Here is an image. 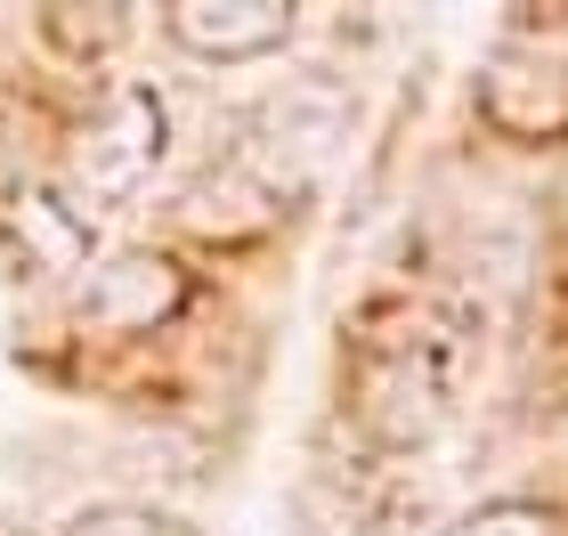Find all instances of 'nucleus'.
Returning <instances> with one entry per match:
<instances>
[{
  "mask_svg": "<svg viewBox=\"0 0 568 536\" xmlns=\"http://www.w3.org/2000/svg\"><path fill=\"white\" fill-rule=\"evenodd\" d=\"M463 382H471V325L447 310H406L357 342V431L390 455L430 447L455 423Z\"/></svg>",
  "mask_w": 568,
  "mask_h": 536,
  "instance_id": "f257e3e1",
  "label": "nucleus"
},
{
  "mask_svg": "<svg viewBox=\"0 0 568 536\" xmlns=\"http://www.w3.org/2000/svg\"><path fill=\"white\" fill-rule=\"evenodd\" d=\"M171 155V114H163V98H154L146 82H122L106 90V107H98L82 131H73L65 146V195H73V212H122L154 171H163Z\"/></svg>",
  "mask_w": 568,
  "mask_h": 536,
  "instance_id": "f03ea898",
  "label": "nucleus"
},
{
  "mask_svg": "<svg viewBox=\"0 0 568 536\" xmlns=\"http://www.w3.org/2000/svg\"><path fill=\"white\" fill-rule=\"evenodd\" d=\"M301 0H163L171 41L203 65H252L293 41Z\"/></svg>",
  "mask_w": 568,
  "mask_h": 536,
  "instance_id": "7ed1b4c3",
  "label": "nucleus"
},
{
  "mask_svg": "<svg viewBox=\"0 0 568 536\" xmlns=\"http://www.w3.org/2000/svg\"><path fill=\"white\" fill-rule=\"evenodd\" d=\"M479 107L511 139H568V58H552V49H504L479 82Z\"/></svg>",
  "mask_w": 568,
  "mask_h": 536,
  "instance_id": "20e7f679",
  "label": "nucleus"
},
{
  "mask_svg": "<svg viewBox=\"0 0 568 536\" xmlns=\"http://www.w3.org/2000/svg\"><path fill=\"white\" fill-rule=\"evenodd\" d=\"M179 301H187V276H179L163 252H122V261H106L82 285V317L90 325H122V334H146V325L179 317Z\"/></svg>",
  "mask_w": 568,
  "mask_h": 536,
  "instance_id": "39448f33",
  "label": "nucleus"
},
{
  "mask_svg": "<svg viewBox=\"0 0 568 536\" xmlns=\"http://www.w3.org/2000/svg\"><path fill=\"white\" fill-rule=\"evenodd\" d=\"M65 536H195L179 513H154V504H90V513H73Z\"/></svg>",
  "mask_w": 568,
  "mask_h": 536,
  "instance_id": "423d86ee",
  "label": "nucleus"
},
{
  "mask_svg": "<svg viewBox=\"0 0 568 536\" xmlns=\"http://www.w3.org/2000/svg\"><path fill=\"white\" fill-rule=\"evenodd\" d=\"M447 536H560L552 513H536V504H479V513H463Z\"/></svg>",
  "mask_w": 568,
  "mask_h": 536,
  "instance_id": "0eeeda50",
  "label": "nucleus"
}]
</instances>
